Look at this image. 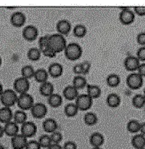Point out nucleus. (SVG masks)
<instances>
[{"label": "nucleus", "mask_w": 145, "mask_h": 149, "mask_svg": "<svg viewBox=\"0 0 145 149\" xmlns=\"http://www.w3.org/2000/svg\"><path fill=\"white\" fill-rule=\"evenodd\" d=\"M67 46V42L65 40V36L61 35L59 33H55L49 35L48 39V47L51 50H53L55 53H60L65 50Z\"/></svg>", "instance_id": "obj_1"}, {"label": "nucleus", "mask_w": 145, "mask_h": 149, "mask_svg": "<svg viewBox=\"0 0 145 149\" xmlns=\"http://www.w3.org/2000/svg\"><path fill=\"white\" fill-rule=\"evenodd\" d=\"M82 53H83L82 47L76 42L69 43V44H67V46H66L65 50H64L65 57L70 61L78 60V59L81 57Z\"/></svg>", "instance_id": "obj_2"}, {"label": "nucleus", "mask_w": 145, "mask_h": 149, "mask_svg": "<svg viewBox=\"0 0 145 149\" xmlns=\"http://www.w3.org/2000/svg\"><path fill=\"white\" fill-rule=\"evenodd\" d=\"M18 95L13 89H5L0 96V103L4 107H11L17 103Z\"/></svg>", "instance_id": "obj_3"}, {"label": "nucleus", "mask_w": 145, "mask_h": 149, "mask_svg": "<svg viewBox=\"0 0 145 149\" xmlns=\"http://www.w3.org/2000/svg\"><path fill=\"white\" fill-rule=\"evenodd\" d=\"M16 104H17V106L19 107L20 110L26 111V110H30L35 103H34L33 96H31L29 93H23V94L18 95Z\"/></svg>", "instance_id": "obj_4"}, {"label": "nucleus", "mask_w": 145, "mask_h": 149, "mask_svg": "<svg viewBox=\"0 0 145 149\" xmlns=\"http://www.w3.org/2000/svg\"><path fill=\"white\" fill-rule=\"evenodd\" d=\"M126 85H127L128 88L132 89V90L141 88L142 85H143V77L138 74L137 72L130 73L126 77Z\"/></svg>", "instance_id": "obj_5"}, {"label": "nucleus", "mask_w": 145, "mask_h": 149, "mask_svg": "<svg viewBox=\"0 0 145 149\" xmlns=\"http://www.w3.org/2000/svg\"><path fill=\"white\" fill-rule=\"evenodd\" d=\"M29 88H30V82H29V80L22 76L17 77L14 80V82H13V90L18 95L23 94V93H28Z\"/></svg>", "instance_id": "obj_6"}, {"label": "nucleus", "mask_w": 145, "mask_h": 149, "mask_svg": "<svg viewBox=\"0 0 145 149\" xmlns=\"http://www.w3.org/2000/svg\"><path fill=\"white\" fill-rule=\"evenodd\" d=\"M75 104L77 105L79 111H88L92 107L93 99L87 94H79L77 99L75 100Z\"/></svg>", "instance_id": "obj_7"}, {"label": "nucleus", "mask_w": 145, "mask_h": 149, "mask_svg": "<svg viewBox=\"0 0 145 149\" xmlns=\"http://www.w3.org/2000/svg\"><path fill=\"white\" fill-rule=\"evenodd\" d=\"M135 20V13L129 8H123L119 13V21L123 25H130Z\"/></svg>", "instance_id": "obj_8"}, {"label": "nucleus", "mask_w": 145, "mask_h": 149, "mask_svg": "<svg viewBox=\"0 0 145 149\" xmlns=\"http://www.w3.org/2000/svg\"><path fill=\"white\" fill-rule=\"evenodd\" d=\"M20 131H21V134L24 135L26 138H30V137H33L34 135L37 132V126L34 122L32 121H26L25 123H23L20 127Z\"/></svg>", "instance_id": "obj_9"}, {"label": "nucleus", "mask_w": 145, "mask_h": 149, "mask_svg": "<svg viewBox=\"0 0 145 149\" xmlns=\"http://www.w3.org/2000/svg\"><path fill=\"white\" fill-rule=\"evenodd\" d=\"M22 37L26 41H34L38 37V29L34 25H26L22 30Z\"/></svg>", "instance_id": "obj_10"}, {"label": "nucleus", "mask_w": 145, "mask_h": 149, "mask_svg": "<svg viewBox=\"0 0 145 149\" xmlns=\"http://www.w3.org/2000/svg\"><path fill=\"white\" fill-rule=\"evenodd\" d=\"M31 111V114L34 118L36 119H42L44 118L47 114V106L43 103H35L33 105V107L30 109Z\"/></svg>", "instance_id": "obj_11"}, {"label": "nucleus", "mask_w": 145, "mask_h": 149, "mask_svg": "<svg viewBox=\"0 0 145 149\" xmlns=\"http://www.w3.org/2000/svg\"><path fill=\"white\" fill-rule=\"evenodd\" d=\"M140 65V61L136 56H127L124 60V67L128 72H136Z\"/></svg>", "instance_id": "obj_12"}, {"label": "nucleus", "mask_w": 145, "mask_h": 149, "mask_svg": "<svg viewBox=\"0 0 145 149\" xmlns=\"http://www.w3.org/2000/svg\"><path fill=\"white\" fill-rule=\"evenodd\" d=\"M26 22V15L21 11H16L10 16V23L14 27H22Z\"/></svg>", "instance_id": "obj_13"}, {"label": "nucleus", "mask_w": 145, "mask_h": 149, "mask_svg": "<svg viewBox=\"0 0 145 149\" xmlns=\"http://www.w3.org/2000/svg\"><path fill=\"white\" fill-rule=\"evenodd\" d=\"M27 142V138L21 133L11 137V146L13 149H25Z\"/></svg>", "instance_id": "obj_14"}, {"label": "nucleus", "mask_w": 145, "mask_h": 149, "mask_svg": "<svg viewBox=\"0 0 145 149\" xmlns=\"http://www.w3.org/2000/svg\"><path fill=\"white\" fill-rule=\"evenodd\" d=\"M72 29V25H71L70 22L66 19H61L59 20L56 23V30L57 33L61 34L63 36H66L69 34V32Z\"/></svg>", "instance_id": "obj_15"}, {"label": "nucleus", "mask_w": 145, "mask_h": 149, "mask_svg": "<svg viewBox=\"0 0 145 149\" xmlns=\"http://www.w3.org/2000/svg\"><path fill=\"white\" fill-rule=\"evenodd\" d=\"M62 96L68 101H72V100L77 99V97L79 96V92H78V89L75 88L73 85H67L63 89Z\"/></svg>", "instance_id": "obj_16"}, {"label": "nucleus", "mask_w": 145, "mask_h": 149, "mask_svg": "<svg viewBox=\"0 0 145 149\" xmlns=\"http://www.w3.org/2000/svg\"><path fill=\"white\" fill-rule=\"evenodd\" d=\"M13 112L9 107H0V122L6 124L13 121Z\"/></svg>", "instance_id": "obj_17"}, {"label": "nucleus", "mask_w": 145, "mask_h": 149, "mask_svg": "<svg viewBox=\"0 0 145 149\" xmlns=\"http://www.w3.org/2000/svg\"><path fill=\"white\" fill-rule=\"evenodd\" d=\"M47 71L49 76H51L52 78H58L63 74V66L60 63H51L48 67Z\"/></svg>", "instance_id": "obj_18"}, {"label": "nucleus", "mask_w": 145, "mask_h": 149, "mask_svg": "<svg viewBox=\"0 0 145 149\" xmlns=\"http://www.w3.org/2000/svg\"><path fill=\"white\" fill-rule=\"evenodd\" d=\"M42 128L46 133H53L58 128V124H57L56 120L53 118H47L43 121L42 123Z\"/></svg>", "instance_id": "obj_19"}, {"label": "nucleus", "mask_w": 145, "mask_h": 149, "mask_svg": "<svg viewBox=\"0 0 145 149\" xmlns=\"http://www.w3.org/2000/svg\"><path fill=\"white\" fill-rule=\"evenodd\" d=\"M4 132H5V134L7 135V136H10V137H13L15 136V135L19 134V125L17 124V123H15L14 121H11V122L9 123H6V124H4Z\"/></svg>", "instance_id": "obj_20"}, {"label": "nucleus", "mask_w": 145, "mask_h": 149, "mask_svg": "<svg viewBox=\"0 0 145 149\" xmlns=\"http://www.w3.org/2000/svg\"><path fill=\"white\" fill-rule=\"evenodd\" d=\"M104 136L100 132H93L89 137V142L92 145V147H101L104 144Z\"/></svg>", "instance_id": "obj_21"}, {"label": "nucleus", "mask_w": 145, "mask_h": 149, "mask_svg": "<svg viewBox=\"0 0 145 149\" xmlns=\"http://www.w3.org/2000/svg\"><path fill=\"white\" fill-rule=\"evenodd\" d=\"M39 93L42 96H45V97L48 98L54 93L53 84L50 81H46L44 83L40 84V86H39Z\"/></svg>", "instance_id": "obj_22"}, {"label": "nucleus", "mask_w": 145, "mask_h": 149, "mask_svg": "<svg viewBox=\"0 0 145 149\" xmlns=\"http://www.w3.org/2000/svg\"><path fill=\"white\" fill-rule=\"evenodd\" d=\"M131 144L135 149H143L145 148V136L141 133H137L131 139Z\"/></svg>", "instance_id": "obj_23"}, {"label": "nucleus", "mask_w": 145, "mask_h": 149, "mask_svg": "<svg viewBox=\"0 0 145 149\" xmlns=\"http://www.w3.org/2000/svg\"><path fill=\"white\" fill-rule=\"evenodd\" d=\"M106 104L111 108H117L121 104L120 96L116 93H110L106 97Z\"/></svg>", "instance_id": "obj_24"}, {"label": "nucleus", "mask_w": 145, "mask_h": 149, "mask_svg": "<svg viewBox=\"0 0 145 149\" xmlns=\"http://www.w3.org/2000/svg\"><path fill=\"white\" fill-rule=\"evenodd\" d=\"M48 77H49V74H48V71L44 69V68H39V69L35 70V74H34V79H35L36 82L42 84L44 82L48 81Z\"/></svg>", "instance_id": "obj_25"}, {"label": "nucleus", "mask_w": 145, "mask_h": 149, "mask_svg": "<svg viewBox=\"0 0 145 149\" xmlns=\"http://www.w3.org/2000/svg\"><path fill=\"white\" fill-rule=\"evenodd\" d=\"M87 87V93L86 94L88 96H90L92 99H96V98H99L101 96V88L98 85H95V84H88L86 86Z\"/></svg>", "instance_id": "obj_26"}, {"label": "nucleus", "mask_w": 145, "mask_h": 149, "mask_svg": "<svg viewBox=\"0 0 145 149\" xmlns=\"http://www.w3.org/2000/svg\"><path fill=\"white\" fill-rule=\"evenodd\" d=\"M63 102V98L61 95L57 94V93H53L51 96L47 98V103L49 104V106H51L52 108H57L62 104Z\"/></svg>", "instance_id": "obj_27"}, {"label": "nucleus", "mask_w": 145, "mask_h": 149, "mask_svg": "<svg viewBox=\"0 0 145 149\" xmlns=\"http://www.w3.org/2000/svg\"><path fill=\"white\" fill-rule=\"evenodd\" d=\"M78 111H79V109H78L77 105L75 104V102H69L64 107V113L67 117H74V116L77 115Z\"/></svg>", "instance_id": "obj_28"}, {"label": "nucleus", "mask_w": 145, "mask_h": 149, "mask_svg": "<svg viewBox=\"0 0 145 149\" xmlns=\"http://www.w3.org/2000/svg\"><path fill=\"white\" fill-rule=\"evenodd\" d=\"M13 121L15 123H17L18 125H22L23 123H25L27 121V114L23 110H16L14 115H13Z\"/></svg>", "instance_id": "obj_29"}, {"label": "nucleus", "mask_w": 145, "mask_h": 149, "mask_svg": "<svg viewBox=\"0 0 145 149\" xmlns=\"http://www.w3.org/2000/svg\"><path fill=\"white\" fill-rule=\"evenodd\" d=\"M72 85L78 90H80L87 86V81L83 75H76L72 80Z\"/></svg>", "instance_id": "obj_30"}, {"label": "nucleus", "mask_w": 145, "mask_h": 149, "mask_svg": "<svg viewBox=\"0 0 145 149\" xmlns=\"http://www.w3.org/2000/svg\"><path fill=\"white\" fill-rule=\"evenodd\" d=\"M83 120H84V123L87 126H94L95 124H97L98 117L93 112H86L83 117Z\"/></svg>", "instance_id": "obj_31"}, {"label": "nucleus", "mask_w": 145, "mask_h": 149, "mask_svg": "<svg viewBox=\"0 0 145 149\" xmlns=\"http://www.w3.org/2000/svg\"><path fill=\"white\" fill-rule=\"evenodd\" d=\"M140 125H141V123H140L139 121L135 120V119H132L129 122H127L126 128H127V131L130 132V133L137 134L138 132H140Z\"/></svg>", "instance_id": "obj_32"}, {"label": "nucleus", "mask_w": 145, "mask_h": 149, "mask_svg": "<svg viewBox=\"0 0 145 149\" xmlns=\"http://www.w3.org/2000/svg\"><path fill=\"white\" fill-rule=\"evenodd\" d=\"M41 54H42L41 50L39 49V48H36V47H32L28 50V51H27V57H28L29 60L33 61V62L38 61L39 59H40Z\"/></svg>", "instance_id": "obj_33"}, {"label": "nucleus", "mask_w": 145, "mask_h": 149, "mask_svg": "<svg viewBox=\"0 0 145 149\" xmlns=\"http://www.w3.org/2000/svg\"><path fill=\"white\" fill-rule=\"evenodd\" d=\"M34 74H35V69L33 68V66L31 65H24L21 68V76L24 77L26 79H31L34 78Z\"/></svg>", "instance_id": "obj_34"}, {"label": "nucleus", "mask_w": 145, "mask_h": 149, "mask_svg": "<svg viewBox=\"0 0 145 149\" xmlns=\"http://www.w3.org/2000/svg\"><path fill=\"white\" fill-rule=\"evenodd\" d=\"M73 34L77 38H83L87 34V28L84 24H76L73 27Z\"/></svg>", "instance_id": "obj_35"}, {"label": "nucleus", "mask_w": 145, "mask_h": 149, "mask_svg": "<svg viewBox=\"0 0 145 149\" xmlns=\"http://www.w3.org/2000/svg\"><path fill=\"white\" fill-rule=\"evenodd\" d=\"M106 84L111 88H115L120 84V77L119 75L115 74V73H112V74H109L106 78Z\"/></svg>", "instance_id": "obj_36"}, {"label": "nucleus", "mask_w": 145, "mask_h": 149, "mask_svg": "<svg viewBox=\"0 0 145 149\" xmlns=\"http://www.w3.org/2000/svg\"><path fill=\"white\" fill-rule=\"evenodd\" d=\"M132 104L135 108H144L145 107V97L142 94H136L132 98Z\"/></svg>", "instance_id": "obj_37"}, {"label": "nucleus", "mask_w": 145, "mask_h": 149, "mask_svg": "<svg viewBox=\"0 0 145 149\" xmlns=\"http://www.w3.org/2000/svg\"><path fill=\"white\" fill-rule=\"evenodd\" d=\"M38 142H39V144H40L41 148H48L52 144L51 138H50V135H48V134L41 135V136L39 137V139H38Z\"/></svg>", "instance_id": "obj_38"}, {"label": "nucleus", "mask_w": 145, "mask_h": 149, "mask_svg": "<svg viewBox=\"0 0 145 149\" xmlns=\"http://www.w3.org/2000/svg\"><path fill=\"white\" fill-rule=\"evenodd\" d=\"M50 138H51V141L53 144H60V142L62 141V139H63V136H62L61 132L56 130L55 132L50 134Z\"/></svg>", "instance_id": "obj_39"}, {"label": "nucleus", "mask_w": 145, "mask_h": 149, "mask_svg": "<svg viewBox=\"0 0 145 149\" xmlns=\"http://www.w3.org/2000/svg\"><path fill=\"white\" fill-rule=\"evenodd\" d=\"M48 39H49V35L41 36L38 40V48L42 51L45 48L48 47Z\"/></svg>", "instance_id": "obj_40"}, {"label": "nucleus", "mask_w": 145, "mask_h": 149, "mask_svg": "<svg viewBox=\"0 0 145 149\" xmlns=\"http://www.w3.org/2000/svg\"><path fill=\"white\" fill-rule=\"evenodd\" d=\"M136 57L138 58V60H139L140 62H142V63L145 62V46L140 47L139 49L137 50Z\"/></svg>", "instance_id": "obj_41"}, {"label": "nucleus", "mask_w": 145, "mask_h": 149, "mask_svg": "<svg viewBox=\"0 0 145 149\" xmlns=\"http://www.w3.org/2000/svg\"><path fill=\"white\" fill-rule=\"evenodd\" d=\"M25 149H41V146L39 144L38 140H30L27 142Z\"/></svg>", "instance_id": "obj_42"}, {"label": "nucleus", "mask_w": 145, "mask_h": 149, "mask_svg": "<svg viewBox=\"0 0 145 149\" xmlns=\"http://www.w3.org/2000/svg\"><path fill=\"white\" fill-rule=\"evenodd\" d=\"M136 41L141 47L145 46V32H140V33L137 34Z\"/></svg>", "instance_id": "obj_43"}, {"label": "nucleus", "mask_w": 145, "mask_h": 149, "mask_svg": "<svg viewBox=\"0 0 145 149\" xmlns=\"http://www.w3.org/2000/svg\"><path fill=\"white\" fill-rule=\"evenodd\" d=\"M42 54L44 55L45 57H48V58H53V57L56 56V53L53 51V50H51L49 47H47V48H45L44 50H42Z\"/></svg>", "instance_id": "obj_44"}, {"label": "nucleus", "mask_w": 145, "mask_h": 149, "mask_svg": "<svg viewBox=\"0 0 145 149\" xmlns=\"http://www.w3.org/2000/svg\"><path fill=\"white\" fill-rule=\"evenodd\" d=\"M81 66H82V69H83V74H88L89 71L91 69V63L89 61H83L81 63Z\"/></svg>", "instance_id": "obj_45"}, {"label": "nucleus", "mask_w": 145, "mask_h": 149, "mask_svg": "<svg viewBox=\"0 0 145 149\" xmlns=\"http://www.w3.org/2000/svg\"><path fill=\"white\" fill-rule=\"evenodd\" d=\"M134 13L138 16H145V6H135Z\"/></svg>", "instance_id": "obj_46"}, {"label": "nucleus", "mask_w": 145, "mask_h": 149, "mask_svg": "<svg viewBox=\"0 0 145 149\" xmlns=\"http://www.w3.org/2000/svg\"><path fill=\"white\" fill-rule=\"evenodd\" d=\"M62 147L63 149H77V145L73 141H66Z\"/></svg>", "instance_id": "obj_47"}, {"label": "nucleus", "mask_w": 145, "mask_h": 149, "mask_svg": "<svg viewBox=\"0 0 145 149\" xmlns=\"http://www.w3.org/2000/svg\"><path fill=\"white\" fill-rule=\"evenodd\" d=\"M73 72H74L76 75H84L83 74V69H82V66H81V63L74 65V67H73Z\"/></svg>", "instance_id": "obj_48"}, {"label": "nucleus", "mask_w": 145, "mask_h": 149, "mask_svg": "<svg viewBox=\"0 0 145 149\" xmlns=\"http://www.w3.org/2000/svg\"><path fill=\"white\" fill-rule=\"evenodd\" d=\"M139 75H141L142 77H145V62L144 63H140L139 67H138V70L136 71Z\"/></svg>", "instance_id": "obj_49"}, {"label": "nucleus", "mask_w": 145, "mask_h": 149, "mask_svg": "<svg viewBox=\"0 0 145 149\" xmlns=\"http://www.w3.org/2000/svg\"><path fill=\"white\" fill-rule=\"evenodd\" d=\"M47 149H63V147H62L60 144H53L52 143Z\"/></svg>", "instance_id": "obj_50"}, {"label": "nucleus", "mask_w": 145, "mask_h": 149, "mask_svg": "<svg viewBox=\"0 0 145 149\" xmlns=\"http://www.w3.org/2000/svg\"><path fill=\"white\" fill-rule=\"evenodd\" d=\"M140 133L145 136V122H142L140 125Z\"/></svg>", "instance_id": "obj_51"}, {"label": "nucleus", "mask_w": 145, "mask_h": 149, "mask_svg": "<svg viewBox=\"0 0 145 149\" xmlns=\"http://www.w3.org/2000/svg\"><path fill=\"white\" fill-rule=\"evenodd\" d=\"M5 134V132H4V127L3 126H1L0 125V139L3 137V135Z\"/></svg>", "instance_id": "obj_52"}, {"label": "nucleus", "mask_w": 145, "mask_h": 149, "mask_svg": "<svg viewBox=\"0 0 145 149\" xmlns=\"http://www.w3.org/2000/svg\"><path fill=\"white\" fill-rule=\"evenodd\" d=\"M4 89H3V85H2V83L0 82V96H1V94L3 93Z\"/></svg>", "instance_id": "obj_53"}, {"label": "nucleus", "mask_w": 145, "mask_h": 149, "mask_svg": "<svg viewBox=\"0 0 145 149\" xmlns=\"http://www.w3.org/2000/svg\"><path fill=\"white\" fill-rule=\"evenodd\" d=\"M1 64H2V58H1V56H0V67H1Z\"/></svg>", "instance_id": "obj_54"}, {"label": "nucleus", "mask_w": 145, "mask_h": 149, "mask_svg": "<svg viewBox=\"0 0 145 149\" xmlns=\"http://www.w3.org/2000/svg\"><path fill=\"white\" fill-rule=\"evenodd\" d=\"M92 149H102L101 147H92Z\"/></svg>", "instance_id": "obj_55"}, {"label": "nucleus", "mask_w": 145, "mask_h": 149, "mask_svg": "<svg viewBox=\"0 0 145 149\" xmlns=\"http://www.w3.org/2000/svg\"><path fill=\"white\" fill-rule=\"evenodd\" d=\"M3 147H4V145H2V144L0 143V149H2V148H3Z\"/></svg>", "instance_id": "obj_56"}, {"label": "nucleus", "mask_w": 145, "mask_h": 149, "mask_svg": "<svg viewBox=\"0 0 145 149\" xmlns=\"http://www.w3.org/2000/svg\"><path fill=\"white\" fill-rule=\"evenodd\" d=\"M143 95H144V97H145V88H144V92H143Z\"/></svg>", "instance_id": "obj_57"}, {"label": "nucleus", "mask_w": 145, "mask_h": 149, "mask_svg": "<svg viewBox=\"0 0 145 149\" xmlns=\"http://www.w3.org/2000/svg\"><path fill=\"white\" fill-rule=\"evenodd\" d=\"M2 149H6V147H5V146H4V147H3V148H2Z\"/></svg>", "instance_id": "obj_58"}, {"label": "nucleus", "mask_w": 145, "mask_h": 149, "mask_svg": "<svg viewBox=\"0 0 145 149\" xmlns=\"http://www.w3.org/2000/svg\"><path fill=\"white\" fill-rule=\"evenodd\" d=\"M144 112H145V107H144Z\"/></svg>", "instance_id": "obj_59"}, {"label": "nucleus", "mask_w": 145, "mask_h": 149, "mask_svg": "<svg viewBox=\"0 0 145 149\" xmlns=\"http://www.w3.org/2000/svg\"><path fill=\"white\" fill-rule=\"evenodd\" d=\"M0 106H1V103H0Z\"/></svg>", "instance_id": "obj_60"}, {"label": "nucleus", "mask_w": 145, "mask_h": 149, "mask_svg": "<svg viewBox=\"0 0 145 149\" xmlns=\"http://www.w3.org/2000/svg\"><path fill=\"white\" fill-rule=\"evenodd\" d=\"M143 149H145V148H143Z\"/></svg>", "instance_id": "obj_61"}]
</instances>
